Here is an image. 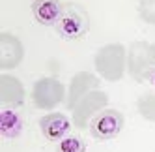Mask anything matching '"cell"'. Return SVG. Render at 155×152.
Masks as SVG:
<instances>
[{"mask_svg":"<svg viewBox=\"0 0 155 152\" xmlns=\"http://www.w3.org/2000/svg\"><path fill=\"white\" fill-rule=\"evenodd\" d=\"M62 8L64 4L60 0H34L32 4V15L38 21L39 25H56V21L62 13Z\"/></svg>","mask_w":155,"mask_h":152,"instance_id":"8fae6325","label":"cell"},{"mask_svg":"<svg viewBox=\"0 0 155 152\" xmlns=\"http://www.w3.org/2000/svg\"><path fill=\"white\" fill-rule=\"evenodd\" d=\"M138 15L146 25L155 26V0H140L138 4Z\"/></svg>","mask_w":155,"mask_h":152,"instance_id":"9a60e30c","label":"cell"},{"mask_svg":"<svg viewBox=\"0 0 155 152\" xmlns=\"http://www.w3.org/2000/svg\"><path fill=\"white\" fill-rule=\"evenodd\" d=\"M64 98H68L65 94V86L54 77H41L34 83L32 88V102L38 109L51 111L56 105L64 102Z\"/></svg>","mask_w":155,"mask_h":152,"instance_id":"277c9868","label":"cell"},{"mask_svg":"<svg viewBox=\"0 0 155 152\" xmlns=\"http://www.w3.org/2000/svg\"><path fill=\"white\" fill-rule=\"evenodd\" d=\"M124 124L125 118L118 109H103L90 122V133L97 141H108L120 135V132L124 130Z\"/></svg>","mask_w":155,"mask_h":152,"instance_id":"8992f818","label":"cell"},{"mask_svg":"<svg viewBox=\"0 0 155 152\" xmlns=\"http://www.w3.org/2000/svg\"><path fill=\"white\" fill-rule=\"evenodd\" d=\"M21 132H23L21 116L12 109H4L0 113V133L8 139H13V137H19Z\"/></svg>","mask_w":155,"mask_h":152,"instance_id":"7c38bea8","label":"cell"},{"mask_svg":"<svg viewBox=\"0 0 155 152\" xmlns=\"http://www.w3.org/2000/svg\"><path fill=\"white\" fill-rule=\"evenodd\" d=\"M99 88V77L90 71H79L73 75V79L69 83V90H68V109L73 111L75 105L79 103L86 94H90L92 90Z\"/></svg>","mask_w":155,"mask_h":152,"instance_id":"ba28073f","label":"cell"},{"mask_svg":"<svg viewBox=\"0 0 155 152\" xmlns=\"http://www.w3.org/2000/svg\"><path fill=\"white\" fill-rule=\"evenodd\" d=\"M155 70V43L138 40L127 49V71L137 83L148 81L150 73Z\"/></svg>","mask_w":155,"mask_h":152,"instance_id":"7a4b0ae2","label":"cell"},{"mask_svg":"<svg viewBox=\"0 0 155 152\" xmlns=\"http://www.w3.org/2000/svg\"><path fill=\"white\" fill-rule=\"evenodd\" d=\"M148 81H150V83H151V85L155 86V70H153V71L150 73V77H148Z\"/></svg>","mask_w":155,"mask_h":152,"instance_id":"2e32d148","label":"cell"},{"mask_svg":"<svg viewBox=\"0 0 155 152\" xmlns=\"http://www.w3.org/2000/svg\"><path fill=\"white\" fill-rule=\"evenodd\" d=\"M71 128V120L64 113H49L39 118V130L49 141H62Z\"/></svg>","mask_w":155,"mask_h":152,"instance_id":"9c48e42d","label":"cell"},{"mask_svg":"<svg viewBox=\"0 0 155 152\" xmlns=\"http://www.w3.org/2000/svg\"><path fill=\"white\" fill-rule=\"evenodd\" d=\"M0 103L6 107H19L25 103V86L9 73L0 75Z\"/></svg>","mask_w":155,"mask_h":152,"instance_id":"30bf717a","label":"cell"},{"mask_svg":"<svg viewBox=\"0 0 155 152\" xmlns=\"http://www.w3.org/2000/svg\"><path fill=\"white\" fill-rule=\"evenodd\" d=\"M25 58V47L21 40L9 32L0 34V70L8 71L17 68Z\"/></svg>","mask_w":155,"mask_h":152,"instance_id":"52a82bcc","label":"cell"},{"mask_svg":"<svg viewBox=\"0 0 155 152\" xmlns=\"http://www.w3.org/2000/svg\"><path fill=\"white\" fill-rule=\"evenodd\" d=\"M138 115L148 122H155V92H146L137 102Z\"/></svg>","mask_w":155,"mask_h":152,"instance_id":"4fadbf2b","label":"cell"},{"mask_svg":"<svg viewBox=\"0 0 155 152\" xmlns=\"http://www.w3.org/2000/svg\"><path fill=\"white\" fill-rule=\"evenodd\" d=\"M95 71L105 81L116 83L124 77L127 70V49L121 43H108L95 53L94 58Z\"/></svg>","mask_w":155,"mask_h":152,"instance_id":"6da1fadb","label":"cell"},{"mask_svg":"<svg viewBox=\"0 0 155 152\" xmlns=\"http://www.w3.org/2000/svg\"><path fill=\"white\" fill-rule=\"evenodd\" d=\"M88 26H90V19H88V13L86 9L79 4H64L62 8V13L56 21V32L64 38V40H79L82 38L86 32H88Z\"/></svg>","mask_w":155,"mask_h":152,"instance_id":"3957f363","label":"cell"},{"mask_svg":"<svg viewBox=\"0 0 155 152\" xmlns=\"http://www.w3.org/2000/svg\"><path fill=\"white\" fill-rule=\"evenodd\" d=\"M107 105H108V94L107 92L97 88V90H92L90 94H86L73 109L75 128H79V130L90 128V122L94 120V116L97 113H101L103 109H107Z\"/></svg>","mask_w":155,"mask_h":152,"instance_id":"5b68a950","label":"cell"},{"mask_svg":"<svg viewBox=\"0 0 155 152\" xmlns=\"http://www.w3.org/2000/svg\"><path fill=\"white\" fill-rule=\"evenodd\" d=\"M58 152H86V143L77 135H65L58 141Z\"/></svg>","mask_w":155,"mask_h":152,"instance_id":"5bb4252c","label":"cell"}]
</instances>
